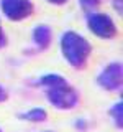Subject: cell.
Here are the masks:
<instances>
[{"label":"cell","mask_w":123,"mask_h":132,"mask_svg":"<svg viewBox=\"0 0 123 132\" xmlns=\"http://www.w3.org/2000/svg\"><path fill=\"white\" fill-rule=\"evenodd\" d=\"M61 53L72 68L84 69L92 55V46L79 33L64 31L61 35Z\"/></svg>","instance_id":"cell-1"},{"label":"cell","mask_w":123,"mask_h":132,"mask_svg":"<svg viewBox=\"0 0 123 132\" xmlns=\"http://www.w3.org/2000/svg\"><path fill=\"white\" fill-rule=\"evenodd\" d=\"M85 22H87L89 30L102 40H113L118 35L113 18L104 12H90V13H87Z\"/></svg>","instance_id":"cell-2"},{"label":"cell","mask_w":123,"mask_h":132,"mask_svg":"<svg viewBox=\"0 0 123 132\" xmlns=\"http://www.w3.org/2000/svg\"><path fill=\"white\" fill-rule=\"evenodd\" d=\"M46 99L51 102V106H54L56 109L61 111H69L74 109L79 102V94L77 91L69 86L67 82L63 86H57V88H51L46 89Z\"/></svg>","instance_id":"cell-3"},{"label":"cell","mask_w":123,"mask_h":132,"mask_svg":"<svg viewBox=\"0 0 123 132\" xmlns=\"http://www.w3.org/2000/svg\"><path fill=\"white\" fill-rule=\"evenodd\" d=\"M0 10L12 22H22L35 12L31 0H0Z\"/></svg>","instance_id":"cell-4"},{"label":"cell","mask_w":123,"mask_h":132,"mask_svg":"<svg viewBox=\"0 0 123 132\" xmlns=\"http://www.w3.org/2000/svg\"><path fill=\"white\" fill-rule=\"evenodd\" d=\"M121 78H123L121 63H110L97 76V82L100 88H104L108 93H117L121 89Z\"/></svg>","instance_id":"cell-5"},{"label":"cell","mask_w":123,"mask_h":132,"mask_svg":"<svg viewBox=\"0 0 123 132\" xmlns=\"http://www.w3.org/2000/svg\"><path fill=\"white\" fill-rule=\"evenodd\" d=\"M31 38H33V43L38 46V50H48L53 41V31L48 25H38L33 30Z\"/></svg>","instance_id":"cell-6"},{"label":"cell","mask_w":123,"mask_h":132,"mask_svg":"<svg viewBox=\"0 0 123 132\" xmlns=\"http://www.w3.org/2000/svg\"><path fill=\"white\" fill-rule=\"evenodd\" d=\"M18 117L23 119V121H28V122H44L48 119V112L43 107H33V109L26 111V112L20 114Z\"/></svg>","instance_id":"cell-7"},{"label":"cell","mask_w":123,"mask_h":132,"mask_svg":"<svg viewBox=\"0 0 123 132\" xmlns=\"http://www.w3.org/2000/svg\"><path fill=\"white\" fill-rule=\"evenodd\" d=\"M66 82L67 81H66L63 76H59V74H44V76L39 78L38 84L43 86V88H46V89H51V88L63 86V84H66Z\"/></svg>","instance_id":"cell-8"},{"label":"cell","mask_w":123,"mask_h":132,"mask_svg":"<svg viewBox=\"0 0 123 132\" xmlns=\"http://www.w3.org/2000/svg\"><path fill=\"white\" fill-rule=\"evenodd\" d=\"M110 117L113 119L115 126L118 127V129H121V119H123V104L121 102H115V104L110 107Z\"/></svg>","instance_id":"cell-9"},{"label":"cell","mask_w":123,"mask_h":132,"mask_svg":"<svg viewBox=\"0 0 123 132\" xmlns=\"http://www.w3.org/2000/svg\"><path fill=\"white\" fill-rule=\"evenodd\" d=\"M104 2V0H79L80 7L84 12H87V13H90V12H94L95 8L100 5V3Z\"/></svg>","instance_id":"cell-10"},{"label":"cell","mask_w":123,"mask_h":132,"mask_svg":"<svg viewBox=\"0 0 123 132\" xmlns=\"http://www.w3.org/2000/svg\"><path fill=\"white\" fill-rule=\"evenodd\" d=\"M74 126H76V129H77V130H80V132H84L85 129H87V122H85L84 119H77Z\"/></svg>","instance_id":"cell-11"},{"label":"cell","mask_w":123,"mask_h":132,"mask_svg":"<svg viewBox=\"0 0 123 132\" xmlns=\"http://www.w3.org/2000/svg\"><path fill=\"white\" fill-rule=\"evenodd\" d=\"M5 45H7V35L3 33V30H2V23H0V50L5 46Z\"/></svg>","instance_id":"cell-12"},{"label":"cell","mask_w":123,"mask_h":132,"mask_svg":"<svg viewBox=\"0 0 123 132\" xmlns=\"http://www.w3.org/2000/svg\"><path fill=\"white\" fill-rule=\"evenodd\" d=\"M7 99H8V93L5 91V88L0 84V102H5Z\"/></svg>","instance_id":"cell-13"},{"label":"cell","mask_w":123,"mask_h":132,"mask_svg":"<svg viewBox=\"0 0 123 132\" xmlns=\"http://www.w3.org/2000/svg\"><path fill=\"white\" fill-rule=\"evenodd\" d=\"M113 8L117 10L118 15H121V12H123V8H121V0H113Z\"/></svg>","instance_id":"cell-14"},{"label":"cell","mask_w":123,"mask_h":132,"mask_svg":"<svg viewBox=\"0 0 123 132\" xmlns=\"http://www.w3.org/2000/svg\"><path fill=\"white\" fill-rule=\"evenodd\" d=\"M49 3H53V5H64V3H67L69 0H48Z\"/></svg>","instance_id":"cell-15"},{"label":"cell","mask_w":123,"mask_h":132,"mask_svg":"<svg viewBox=\"0 0 123 132\" xmlns=\"http://www.w3.org/2000/svg\"><path fill=\"white\" fill-rule=\"evenodd\" d=\"M44 132H53V130H44Z\"/></svg>","instance_id":"cell-16"},{"label":"cell","mask_w":123,"mask_h":132,"mask_svg":"<svg viewBox=\"0 0 123 132\" xmlns=\"http://www.w3.org/2000/svg\"><path fill=\"white\" fill-rule=\"evenodd\" d=\"M0 132H2V129H0Z\"/></svg>","instance_id":"cell-17"}]
</instances>
